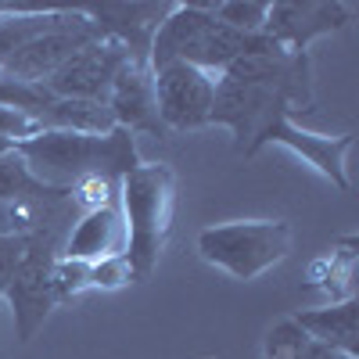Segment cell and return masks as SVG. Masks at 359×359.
Here are the masks:
<instances>
[{"label":"cell","mask_w":359,"mask_h":359,"mask_svg":"<svg viewBox=\"0 0 359 359\" xmlns=\"http://www.w3.org/2000/svg\"><path fill=\"white\" fill-rule=\"evenodd\" d=\"M15 155L25 158L36 180L50 187H72L86 176H111L123 180L140 165L133 133H69V130H40L15 144Z\"/></svg>","instance_id":"6da1fadb"},{"label":"cell","mask_w":359,"mask_h":359,"mask_svg":"<svg viewBox=\"0 0 359 359\" xmlns=\"http://www.w3.org/2000/svg\"><path fill=\"white\" fill-rule=\"evenodd\" d=\"M118 208L126 219V262L133 269V280H147L172 230L176 172L165 162H140L118 180Z\"/></svg>","instance_id":"7a4b0ae2"},{"label":"cell","mask_w":359,"mask_h":359,"mask_svg":"<svg viewBox=\"0 0 359 359\" xmlns=\"http://www.w3.org/2000/svg\"><path fill=\"white\" fill-rule=\"evenodd\" d=\"M291 241L294 233L284 219H233L205 226L198 233V255L233 280H255L269 266L287 259Z\"/></svg>","instance_id":"3957f363"},{"label":"cell","mask_w":359,"mask_h":359,"mask_svg":"<svg viewBox=\"0 0 359 359\" xmlns=\"http://www.w3.org/2000/svg\"><path fill=\"white\" fill-rule=\"evenodd\" d=\"M57 259V245L50 230H36V233H22V259L15 266V277L4 291V298L11 302L15 313V331L18 341H33L36 331L43 327V320L50 316L54 302V287H50V269Z\"/></svg>","instance_id":"277c9868"},{"label":"cell","mask_w":359,"mask_h":359,"mask_svg":"<svg viewBox=\"0 0 359 359\" xmlns=\"http://www.w3.org/2000/svg\"><path fill=\"white\" fill-rule=\"evenodd\" d=\"M97 36H101L97 25L83 15V8L62 11V18H57L50 29H43V33L18 43L4 62H0V72H8V76H15L22 83H43L62 69L79 47H86Z\"/></svg>","instance_id":"5b68a950"},{"label":"cell","mask_w":359,"mask_h":359,"mask_svg":"<svg viewBox=\"0 0 359 359\" xmlns=\"http://www.w3.org/2000/svg\"><path fill=\"white\" fill-rule=\"evenodd\" d=\"M216 101V76L187 62H169L155 69V108L158 123L169 130H201L208 126Z\"/></svg>","instance_id":"8992f818"},{"label":"cell","mask_w":359,"mask_h":359,"mask_svg":"<svg viewBox=\"0 0 359 359\" xmlns=\"http://www.w3.org/2000/svg\"><path fill=\"white\" fill-rule=\"evenodd\" d=\"M219 76L237 79V83H252V86H266L280 94L294 111H313V65H309V54H294V50H269V54H245L230 62Z\"/></svg>","instance_id":"52a82bcc"},{"label":"cell","mask_w":359,"mask_h":359,"mask_svg":"<svg viewBox=\"0 0 359 359\" xmlns=\"http://www.w3.org/2000/svg\"><path fill=\"white\" fill-rule=\"evenodd\" d=\"M130 62H133L130 50L118 40L97 36L86 47H79L50 79H43V90L50 97H79V101H101L104 104L111 79Z\"/></svg>","instance_id":"ba28073f"},{"label":"cell","mask_w":359,"mask_h":359,"mask_svg":"<svg viewBox=\"0 0 359 359\" xmlns=\"http://www.w3.org/2000/svg\"><path fill=\"white\" fill-rule=\"evenodd\" d=\"M277 115H291L287 101L280 94L266 86H252V83H237L226 76H216V101H212V115L208 126H226L237 137V147L248 151L255 144V137L273 123Z\"/></svg>","instance_id":"9c48e42d"},{"label":"cell","mask_w":359,"mask_h":359,"mask_svg":"<svg viewBox=\"0 0 359 359\" xmlns=\"http://www.w3.org/2000/svg\"><path fill=\"white\" fill-rule=\"evenodd\" d=\"M266 144H280V147H287V151H294L298 158H306L320 176L331 180L338 191H348V187H352V184H348V165H345V158H348V151H352V144H355L352 133L327 137V133L302 130L291 115H277L273 123H269V126L255 137V144L248 147L245 155L262 151Z\"/></svg>","instance_id":"30bf717a"},{"label":"cell","mask_w":359,"mask_h":359,"mask_svg":"<svg viewBox=\"0 0 359 359\" xmlns=\"http://www.w3.org/2000/svg\"><path fill=\"white\" fill-rule=\"evenodd\" d=\"M352 22V4L341 0H269V15L262 33L284 50L306 54L316 36L338 33Z\"/></svg>","instance_id":"8fae6325"},{"label":"cell","mask_w":359,"mask_h":359,"mask_svg":"<svg viewBox=\"0 0 359 359\" xmlns=\"http://www.w3.org/2000/svg\"><path fill=\"white\" fill-rule=\"evenodd\" d=\"M172 4H144V0H104V4L83 8V15L97 25V33L118 40L137 65H147L155 29L169 15Z\"/></svg>","instance_id":"7c38bea8"},{"label":"cell","mask_w":359,"mask_h":359,"mask_svg":"<svg viewBox=\"0 0 359 359\" xmlns=\"http://www.w3.org/2000/svg\"><path fill=\"white\" fill-rule=\"evenodd\" d=\"M104 108L111 111L118 130L165 137V126L158 123V108H155V72L147 65L130 62L118 69V76L108 86Z\"/></svg>","instance_id":"4fadbf2b"},{"label":"cell","mask_w":359,"mask_h":359,"mask_svg":"<svg viewBox=\"0 0 359 359\" xmlns=\"http://www.w3.org/2000/svg\"><path fill=\"white\" fill-rule=\"evenodd\" d=\"M62 259H79V262H101L111 255H126V219L118 198L94 208V212H83V219L76 223V230L69 233L65 248L57 252Z\"/></svg>","instance_id":"5bb4252c"},{"label":"cell","mask_w":359,"mask_h":359,"mask_svg":"<svg viewBox=\"0 0 359 359\" xmlns=\"http://www.w3.org/2000/svg\"><path fill=\"white\" fill-rule=\"evenodd\" d=\"M355 313H359V302H355V294H352V298H341V302L320 306V309H298L291 316V323L302 334H309L313 341L327 345V348H338L345 355H359Z\"/></svg>","instance_id":"9a60e30c"},{"label":"cell","mask_w":359,"mask_h":359,"mask_svg":"<svg viewBox=\"0 0 359 359\" xmlns=\"http://www.w3.org/2000/svg\"><path fill=\"white\" fill-rule=\"evenodd\" d=\"M40 130H69V133H111L115 118L101 101H79V97H54L40 115Z\"/></svg>","instance_id":"2e32d148"},{"label":"cell","mask_w":359,"mask_h":359,"mask_svg":"<svg viewBox=\"0 0 359 359\" xmlns=\"http://www.w3.org/2000/svg\"><path fill=\"white\" fill-rule=\"evenodd\" d=\"M72 198V187H50L43 180L33 176V169L25 165L22 155H15V147L8 155H0V201H43V205H54V201H69Z\"/></svg>","instance_id":"e0dca14e"},{"label":"cell","mask_w":359,"mask_h":359,"mask_svg":"<svg viewBox=\"0 0 359 359\" xmlns=\"http://www.w3.org/2000/svg\"><path fill=\"white\" fill-rule=\"evenodd\" d=\"M205 8L216 22L237 29V33H262L269 0H216V4H205Z\"/></svg>","instance_id":"ac0fdd59"},{"label":"cell","mask_w":359,"mask_h":359,"mask_svg":"<svg viewBox=\"0 0 359 359\" xmlns=\"http://www.w3.org/2000/svg\"><path fill=\"white\" fill-rule=\"evenodd\" d=\"M269 348H280L287 359H355V355H345L338 348H327L320 341H313L309 334H302L294 323H284L269 334Z\"/></svg>","instance_id":"d6986e66"},{"label":"cell","mask_w":359,"mask_h":359,"mask_svg":"<svg viewBox=\"0 0 359 359\" xmlns=\"http://www.w3.org/2000/svg\"><path fill=\"white\" fill-rule=\"evenodd\" d=\"M54 97L43 90V83H22L8 72H0V108H15V111H25V115H40Z\"/></svg>","instance_id":"ffe728a7"},{"label":"cell","mask_w":359,"mask_h":359,"mask_svg":"<svg viewBox=\"0 0 359 359\" xmlns=\"http://www.w3.org/2000/svg\"><path fill=\"white\" fill-rule=\"evenodd\" d=\"M50 287H54V302L79 298L83 291H90V262L57 255L54 259V269H50Z\"/></svg>","instance_id":"44dd1931"},{"label":"cell","mask_w":359,"mask_h":359,"mask_svg":"<svg viewBox=\"0 0 359 359\" xmlns=\"http://www.w3.org/2000/svg\"><path fill=\"white\" fill-rule=\"evenodd\" d=\"M118 198V180L111 176H86V180H76L72 184V205L79 208V212H94V208L108 205Z\"/></svg>","instance_id":"7402d4cb"},{"label":"cell","mask_w":359,"mask_h":359,"mask_svg":"<svg viewBox=\"0 0 359 359\" xmlns=\"http://www.w3.org/2000/svg\"><path fill=\"white\" fill-rule=\"evenodd\" d=\"M133 284V269L126 262V255H111V259H101V262H90V291H118Z\"/></svg>","instance_id":"603a6c76"},{"label":"cell","mask_w":359,"mask_h":359,"mask_svg":"<svg viewBox=\"0 0 359 359\" xmlns=\"http://www.w3.org/2000/svg\"><path fill=\"white\" fill-rule=\"evenodd\" d=\"M40 133V123L33 115H25V111H15V108H0V137L4 140H25V137H33Z\"/></svg>","instance_id":"cb8c5ba5"},{"label":"cell","mask_w":359,"mask_h":359,"mask_svg":"<svg viewBox=\"0 0 359 359\" xmlns=\"http://www.w3.org/2000/svg\"><path fill=\"white\" fill-rule=\"evenodd\" d=\"M18 259H22V233H0V294L8 291Z\"/></svg>","instance_id":"d4e9b609"},{"label":"cell","mask_w":359,"mask_h":359,"mask_svg":"<svg viewBox=\"0 0 359 359\" xmlns=\"http://www.w3.org/2000/svg\"><path fill=\"white\" fill-rule=\"evenodd\" d=\"M11 147H15V140H4V137H0V155H8Z\"/></svg>","instance_id":"484cf974"},{"label":"cell","mask_w":359,"mask_h":359,"mask_svg":"<svg viewBox=\"0 0 359 359\" xmlns=\"http://www.w3.org/2000/svg\"><path fill=\"white\" fill-rule=\"evenodd\" d=\"M269 359H287V355H284L280 348H269Z\"/></svg>","instance_id":"4316f807"}]
</instances>
